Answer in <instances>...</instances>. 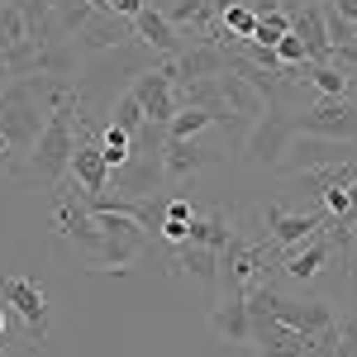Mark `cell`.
<instances>
[{"instance_id": "obj_12", "label": "cell", "mask_w": 357, "mask_h": 357, "mask_svg": "<svg viewBox=\"0 0 357 357\" xmlns=\"http://www.w3.org/2000/svg\"><path fill=\"white\" fill-rule=\"evenodd\" d=\"M167 67H172V82L186 86V82H200V77L229 72V53H224L220 43H186L176 57H167Z\"/></svg>"}, {"instance_id": "obj_29", "label": "cell", "mask_w": 357, "mask_h": 357, "mask_svg": "<svg viewBox=\"0 0 357 357\" xmlns=\"http://www.w3.org/2000/svg\"><path fill=\"white\" fill-rule=\"evenodd\" d=\"M0 172H5V176H24V162L15 158V148H10L5 134H0Z\"/></svg>"}, {"instance_id": "obj_35", "label": "cell", "mask_w": 357, "mask_h": 357, "mask_svg": "<svg viewBox=\"0 0 357 357\" xmlns=\"http://www.w3.org/2000/svg\"><path fill=\"white\" fill-rule=\"evenodd\" d=\"M229 5H238V0H210V10L220 15V10H229Z\"/></svg>"}, {"instance_id": "obj_10", "label": "cell", "mask_w": 357, "mask_h": 357, "mask_svg": "<svg viewBox=\"0 0 357 357\" xmlns=\"http://www.w3.org/2000/svg\"><path fill=\"white\" fill-rule=\"evenodd\" d=\"M67 176L77 181V191H82V195H100V191H110V162H105V153H100V138L91 134V129L77 138Z\"/></svg>"}, {"instance_id": "obj_30", "label": "cell", "mask_w": 357, "mask_h": 357, "mask_svg": "<svg viewBox=\"0 0 357 357\" xmlns=\"http://www.w3.org/2000/svg\"><path fill=\"white\" fill-rule=\"evenodd\" d=\"M191 215H195L191 200H181V195H176V200H167V220H181V224H186Z\"/></svg>"}, {"instance_id": "obj_14", "label": "cell", "mask_w": 357, "mask_h": 357, "mask_svg": "<svg viewBox=\"0 0 357 357\" xmlns=\"http://www.w3.org/2000/svg\"><path fill=\"white\" fill-rule=\"evenodd\" d=\"M210 329L224 343H252V314H248V296L224 291L220 301L210 305Z\"/></svg>"}, {"instance_id": "obj_23", "label": "cell", "mask_w": 357, "mask_h": 357, "mask_svg": "<svg viewBox=\"0 0 357 357\" xmlns=\"http://www.w3.org/2000/svg\"><path fill=\"white\" fill-rule=\"evenodd\" d=\"M100 153H105L110 172H114L119 162H129V134H124L119 124H110V119H105V129H100Z\"/></svg>"}, {"instance_id": "obj_6", "label": "cell", "mask_w": 357, "mask_h": 357, "mask_svg": "<svg viewBox=\"0 0 357 357\" xmlns=\"http://www.w3.org/2000/svg\"><path fill=\"white\" fill-rule=\"evenodd\" d=\"M252 314V348L262 357H310L319 333H301V329H286L281 319H272L267 310H248Z\"/></svg>"}, {"instance_id": "obj_31", "label": "cell", "mask_w": 357, "mask_h": 357, "mask_svg": "<svg viewBox=\"0 0 357 357\" xmlns=\"http://www.w3.org/2000/svg\"><path fill=\"white\" fill-rule=\"evenodd\" d=\"M329 5L343 15V20H357V0H329Z\"/></svg>"}, {"instance_id": "obj_38", "label": "cell", "mask_w": 357, "mask_h": 357, "mask_svg": "<svg viewBox=\"0 0 357 357\" xmlns=\"http://www.w3.org/2000/svg\"><path fill=\"white\" fill-rule=\"evenodd\" d=\"M353 38H357V20H353Z\"/></svg>"}, {"instance_id": "obj_11", "label": "cell", "mask_w": 357, "mask_h": 357, "mask_svg": "<svg viewBox=\"0 0 357 357\" xmlns=\"http://www.w3.org/2000/svg\"><path fill=\"white\" fill-rule=\"evenodd\" d=\"M129 38H134V24H129V20H119V15H105V10H96V15L72 33V43H77V53H82V57L110 53V48L129 43Z\"/></svg>"}, {"instance_id": "obj_36", "label": "cell", "mask_w": 357, "mask_h": 357, "mask_svg": "<svg viewBox=\"0 0 357 357\" xmlns=\"http://www.w3.org/2000/svg\"><path fill=\"white\" fill-rule=\"evenodd\" d=\"M5 319H10V310H5V305H0V338H5Z\"/></svg>"}, {"instance_id": "obj_5", "label": "cell", "mask_w": 357, "mask_h": 357, "mask_svg": "<svg viewBox=\"0 0 357 357\" xmlns=\"http://www.w3.org/2000/svg\"><path fill=\"white\" fill-rule=\"evenodd\" d=\"M0 305L24 319L33 343H48V296H43L38 281H29V276H0Z\"/></svg>"}, {"instance_id": "obj_27", "label": "cell", "mask_w": 357, "mask_h": 357, "mask_svg": "<svg viewBox=\"0 0 357 357\" xmlns=\"http://www.w3.org/2000/svg\"><path fill=\"white\" fill-rule=\"evenodd\" d=\"M272 48H276V62H281V67H301V62H310V57H305V43L296 38V33H291V29L276 38Z\"/></svg>"}, {"instance_id": "obj_16", "label": "cell", "mask_w": 357, "mask_h": 357, "mask_svg": "<svg viewBox=\"0 0 357 357\" xmlns=\"http://www.w3.org/2000/svg\"><path fill=\"white\" fill-rule=\"evenodd\" d=\"M167 267L181 276H191L200 286H215L220 281V252L215 248H200V243H167Z\"/></svg>"}, {"instance_id": "obj_15", "label": "cell", "mask_w": 357, "mask_h": 357, "mask_svg": "<svg viewBox=\"0 0 357 357\" xmlns=\"http://www.w3.org/2000/svg\"><path fill=\"white\" fill-rule=\"evenodd\" d=\"M129 24H134V38H143V43H148V48H153L158 57H176L181 48H186V38L176 33V24L167 20L158 5H143V10H138Z\"/></svg>"}, {"instance_id": "obj_25", "label": "cell", "mask_w": 357, "mask_h": 357, "mask_svg": "<svg viewBox=\"0 0 357 357\" xmlns=\"http://www.w3.org/2000/svg\"><path fill=\"white\" fill-rule=\"evenodd\" d=\"M220 29H224V33H234V38H252L257 15H252L248 5H229V10H220Z\"/></svg>"}, {"instance_id": "obj_34", "label": "cell", "mask_w": 357, "mask_h": 357, "mask_svg": "<svg viewBox=\"0 0 357 357\" xmlns=\"http://www.w3.org/2000/svg\"><path fill=\"white\" fill-rule=\"evenodd\" d=\"M10 82H15V77H10V67H5V57H0V91H5Z\"/></svg>"}, {"instance_id": "obj_20", "label": "cell", "mask_w": 357, "mask_h": 357, "mask_svg": "<svg viewBox=\"0 0 357 357\" xmlns=\"http://www.w3.org/2000/svg\"><path fill=\"white\" fill-rule=\"evenodd\" d=\"M220 96L229 100V110L238 114V119H248V124L267 114V100H262V96H257L238 72H220Z\"/></svg>"}, {"instance_id": "obj_18", "label": "cell", "mask_w": 357, "mask_h": 357, "mask_svg": "<svg viewBox=\"0 0 357 357\" xmlns=\"http://www.w3.org/2000/svg\"><path fill=\"white\" fill-rule=\"evenodd\" d=\"M329 257H333V243L314 234V238H305L301 248H291L281 267H286V276H291V281H310V276L324 272V262H329Z\"/></svg>"}, {"instance_id": "obj_33", "label": "cell", "mask_w": 357, "mask_h": 357, "mask_svg": "<svg viewBox=\"0 0 357 357\" xmlns=\"http://www.w3.org/2000/svg\"><path fill=\"white\" fill-rule=\"evenodd\" d=\"M348 205H353V220H357V176L348 181Z\"/></svg>"}, {"instance_id": "obj_19", "label": "cell", "mask_w": 357, "mask_h": 357, "mask_svg": "<svg viewBox=\"0 0 357 357\" xmlns=\"http://www.w3.org/2000/svg\"><path fill=\"white\" fill-rule=\"evenodd\" d=\"M229 238H234V220L224 210H195L191 220H186V243H200V248L220 252Z\"/></svg>"}, {"instance_id": "obj_7", "label": "cell", "mask_w": 357, "mask_h": 357, "mask_svg": "<svg viewBox=\"0 0 357 357\" xmlns=\"http://www.w3.org/2000/svg\"><path fill=\"white\" fill-rule=\"evenodd\" d=\"M296 134V124H291V114L286 110H267L262 119H252V129L243 138V153L252 167H276L281 162V153H286V143Z\"/></svg>"}, {"instance_id": "obj_13", "label": "cell", "mask_w": 357, "mask_h": 357, "mask_svg": "<svg viewBox=\"0 0 357 357\" xmlns=\"http://www.w3.org/2000/svg\"><path fill=\"white\" fill-rule=\"evenodd\" d=\"M262 224H267V238L276 248H301L305 238H314L319 229H324V215H291V210H281V205H267L262 210Z\"/></svg>"}, {"instance_id": "obj_28", "label": "cell", "mask_w": 357, "mask_h": 357, "mask_svg": "<svg viewBox=\"0 0 357 357\" xmlns=\"http://www.w3.org/2000/svg\"><path fill=\"white\" fill-rule=\"evenodd\" d=\"M333 357H357V319H343V324H338V343H333Z\"/></svg>"}, {"instance_id": "obj_21", "label": "cell", "mask_w": 357, "mask_h": 357, "mask_svg": "<svg viewBox=\"0 0 357 357\" xmlns=\"http://www.w3.org/2000/svg\"><path fill=\"white\" fill-rule=\"evenodd\" d=\"M305 86H310L314 96H324V100H343V96L353 91V77H348L343 67H333V62H310Z\"/></svg>"}, {"instance_id": "obj_26", "label": "cell", "mask_w": 357, "mask_h": 357, "mask_svg": "<svg viewBox=\"0 0 357 357\" xmlns=\"http://www.w3.org/2000/svg\"><path fill=\"white\" fill-rule=\"evenodd\" d=\"M324 33H329V48H343V43H353V20H343V15L333 10L329 0H324Z\"/></svg>"}, {"instance_id": "obj_4", "label": "cell", "mask_w": 357, "mask_h": 357, "mask_svg": "<svg viewBox=\"0 0 357 357\" xmlns=\"http://www.w3.org/2000/svg\"><path fill=\"white\" fill-rule=\"evenodd\" d=\"M262 281H272V276H267V252H262L257 243H248L243 234L234 229V238L220 248V281H215V286L243 296V291L262 286Z\"/></svg>"}, {"instance_id": "obj_9", "label": "cell", "mask_w": 357, "mask_h": 357, "mask_svg": "<svg viewBox=\"0 0 357 357\" xmlns=\"http://www.w3.org/2000/svg\"><path fill=\"white\" fill-rule=\"evenodd\" d=\"M167 181V167H162V153H129V162H119L110 172V186L119 195H158V186Z\"/></svg>"}, {"instance_id": "obj_2", "label": "cell", "mask_w": 357, "mask_h": 357, "mask_svg": "<svg viewBox=\"0 0 357 357\" xmlns=\"http://www.w3.org/2000/svg\"><path fill=\"white\" fill-rule=\"evenodd\" d=\"M333 162H357V143L353 138H324V134H291L286 153H281V172L301 176L314 167H333Z\"/></svg>"}, {"instance_id": "obj_37", "label": "cell", "mask_w": 357, "mask_h": 357, "mask_svg": "<svg viewBox=\"0 0 357 357\" xmlns=\"http://www.w3.org/2000/svg\"><path fill=\"white\" fill-rule=\"evenodd\" d=\"M148 5H158V10H172V5H176V0H148Z\"/></svg>"}, {"instance_id": "obj_8", "label": "cell", "mask_w": 357, "mask_h": 357, "mask_svg": "<svg viewBox=\"0 0 357 357\" xmlns=\"http://www.w3.org/2000/svg\"><path fill=\"white\" fill-rule=\"evenodd\" d=\"M296 134H324V138H353L357 143V100H319L314 110L291 114Z\"/></svg>"}, {"instance_id": "obj_3", "label": "cell", "mask_w": 357, "mask_h": 357, "mask_svg": "<svg viewBox=\"0 0 357 357\" xmlns=\"http://www.w3.org/2000/svg\"><path fill=\"white\" fill-rule=\"evenodd\" d=\"M229 162V143L224 138H167L162 148V167H167V181H191L200 172H210V167Z\"/></svg>"}, {"instance_id": "obj_1", "label": "cell", "mask_w": 357, "mask_h": 357, "mask_svg": "<svg viewBox=\"0 0 357 357\" xmlns=\"http://www.w3.org/2000/svg\"><path fill=\"white\" fill-rule=\"evenodd\" d=\"M248 296V310H267L272 319H281L286 329H301V333H324L333 319L329 301H296V296H286V291H276L272 281H262V286H252L243 291Z\"/></svg>"}, {"instance_id": "obj_24", "label": "cell", "mask_w": 357, "mask_h": 357, "mask_svg": "<svg viewBox=\"0 0 357 357\" xmlns=\"http://www.w3.org/2000/svg\"><path fill=\"white\" fill-rule=\"evenodd\" d=\"M143 119H148V114H143V105H138V96H129V91H124V96L110 105V124H119L124 134H134Z\"/></svg>"}, {"instance_id": "obj_17", "label": "cell", "mask_w": 357, "mask_h": 357, "mask_svg": "<svg viewBox=\"0 0 357 357\" xmlns=\"http://www.w3.org/2000/svg\"><path fill=\"white\" fill-rule=\"evenodd\" d=\"M291 33L305 43V57H310V62H329L333 57L329 33H324V5H319V0H310L301 15H291Z\"/></svg>"}, {"instance_id": "obj_32", "label": "cell", "mask_w": 357, "mask_h": 357, "mask_svg": "<svg viewBox=\"0 0 357 357\" xmlns=\"http://www.w3.org/2000/svg\"><path fill=\"white\" fill-rule=\"evenodd\" d=\"M310 0H276V10H286V15H301Z\"/></svg>"}, {"instance_id": "obj_22", "label": "cell", "mask_w": 357, "mask_h": 357, "mask_svg": "<svg viewBox=\"0 0 357 357\" xmlns=\"http://www.w3.org/2000/svg\"><path fill=\"white\" fill-rule=\"evenodd\" d=\"M210 129H215V119L205 110H195V105H181L167 119V138H195V134H210Z\"/></svg>"}]
</instances>
